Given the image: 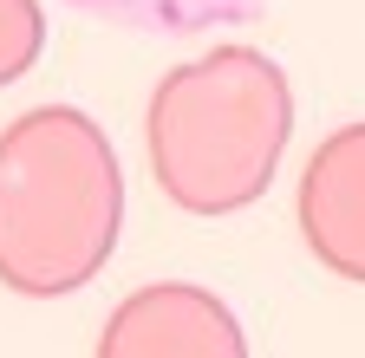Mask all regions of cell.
<instances>
[{"instance_id":"1","label":"cell","mask_w":365,"mask_h":358,"mask_svg":"<svg viewBox=\"0 0 365 358\" xmlns=\"http://www.w3.org/2000/svg\"><path fill=\"white\" fill-rule=\"evenodd\" d=\"M66 7L105 20V26H124V33L190 39V33H215V26H248L274 0H66Z\"/></svg>"}]
</instances>
